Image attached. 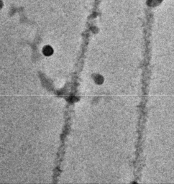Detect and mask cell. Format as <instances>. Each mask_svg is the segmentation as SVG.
Here are the masks:
<instances>
[{"label": "cell", "mask_w": 174, "mask_h": 184, "mask_svg": "<svg viewBox=\"0 0 174 184\" xmlns=\"http://www.w3.org/2000/svg\"><path fill=\"white\" fill-rule=\"evenodd\" d=\"M53 48L50 47V46L47 45L43 48V53L46 55H50L53 53Z\"/></svg>", "instance_id": "cell-1"}]
</instances>
